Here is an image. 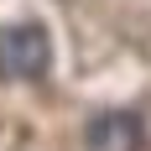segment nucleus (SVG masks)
<instances>
[{
	"label": "nucleus",
	"mask_w": 151,
	"mask_h": 151,
	"mask_svg": "<svg viewBox=\"0 0 151 151\" xmlns=\"http://www.w3.org/2000/svg\"><path fill=\"white\" fill-rule=\"evenodd\" d=\"M47 63H52V42H47V31L37 21H11V26H0V78H31L47 73Z\"/></svg>",
	"instance_id": "1"
},
{
	"label": "nucleus",
	"mask_w": 151,
	"mask_h": 151,
	"mask_svg": "<svg viewBox=\"0 0 151 151\" xmlns=\"http://www.w3.org/2000/svg\"><path fill=\"white\" fill-rule=\"evenodd\" d=\"M146 130L130 109H99L83 130V151H141Z\"/></svg>",
	"instance_id": "2"
}]
</instances>
